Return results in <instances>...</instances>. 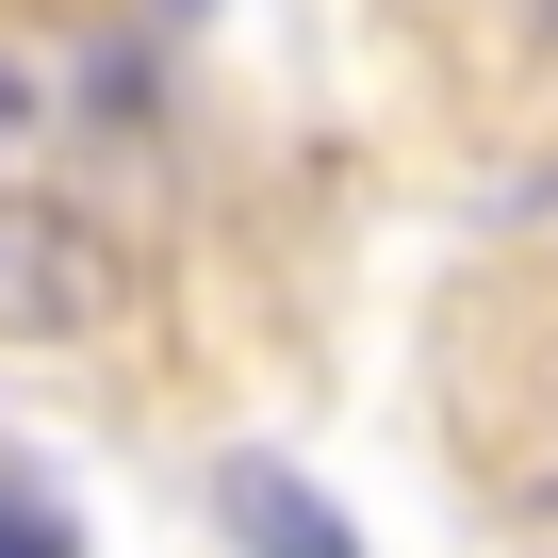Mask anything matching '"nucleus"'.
<instances>
[{
  "label": "nucleus",
  "instance_id": "39448f33",
  "mask_svg": "<svg viewBox=\"0 0 558 558\" xmlns=\"http://www.w3.org/2000/svg\"><path fill=\"white\" fill-rule=\"evenodd\" d=\"M542 34H558V0H542Z\"/></svg>",
  "mask_w": 558,
  "mask_h": 558
},
{
  "label": "nucleus",
  "instance_id": "7ed1b4c3",
  "mask_svg": "<svg viewBox=\"0 0 558 558\" xmlns=\"http://www.w3.org/2000/svg\"><path fill=\"white\" fill-rule=\"evenodd\" d=\"M0 558H66V525H34L17 493H0Z\"/></svg>",
  "mask_w": 558,
  "mask_h": 558
},
{
  "label": "nucleus",
  "instance_id": "20e7f679",
  "mask_svg": "<svg viewBox=\"0 0 558 558\" xmlns=\"http://www.w3.org/2000/svg\"><path fill=\"white\" fill-rule=\"evenodd\" d=\"M0 116H17V66H0Z\"/></svg>",
  "mask_w": 558,
  "mask_h": 558
},
{
  "label": "nucleus",
  "instance_id": "f03ea898",
  "mask_svg": "<svg viewBox=\"0 0 558 558\" xmlns=\"http://www.w3.org/2000/svg\"><path fill=\"white\" fill-rule=\"evenodd\" d=\"M214 525L246 542V558H362V525L329 509V493H296V460H214Z\"/></svg>",
  "mask_w": 558,
  "mask_h": 558
},
{
  "label": "nucleus",
  "instance_id": "f257e3e1",
  "mask_svg": "<svg viewBox=\"0 0 558 558\" xmlns=\"http://www.w3.org/2000/svg\"><path fill=\"white\" fill-rule=\"evenodd\" d=\"M116 313H132V263L99 246V214L0 181V345H99Z\"/></svg>",
  "mask_w": 558,
  "mask_h": 558
}]
</instances>
